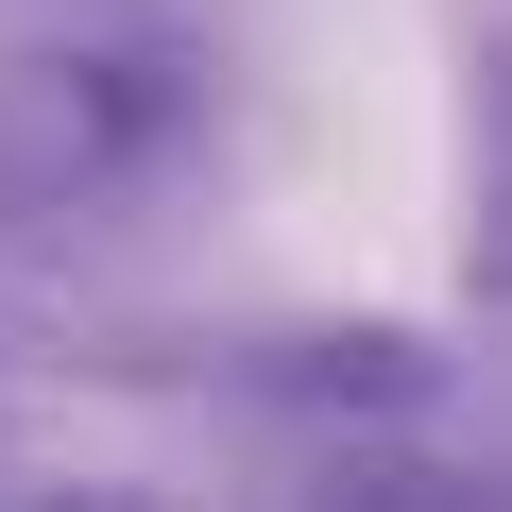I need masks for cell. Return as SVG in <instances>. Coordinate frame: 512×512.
<instances>
[{
	"label": "cell",
	"instance_id": "1",
	"mask_svg": "<svg viewBox=\"0 0 512 512\" xmlns=\"http://www.w3.org/2000/svg\"><path fill=\"white\" fill-rule=\"evenodd\" d=\"M171 137V86L154 69H103V52H35V69H0V205L52 222L86 205L103 171H137Z\"/></svg>",
	"mask_w": 512,
	"mask_h": 512
},
{
	"label": "cell",
	"instance_id": "2",
	"mask_svg": "<svg viewBox=\"0 0 512 512\" xmlns=\"http://www.w3.org/2000/svg\"><path fill=\"white\" fill-rule=\"evenodd\" d=\"M291 393H359V410H427V342L376 325V342H291Z\"/></svg>",
	"mask_w": 512,
	"mask_h": 512
}]
</instances>
